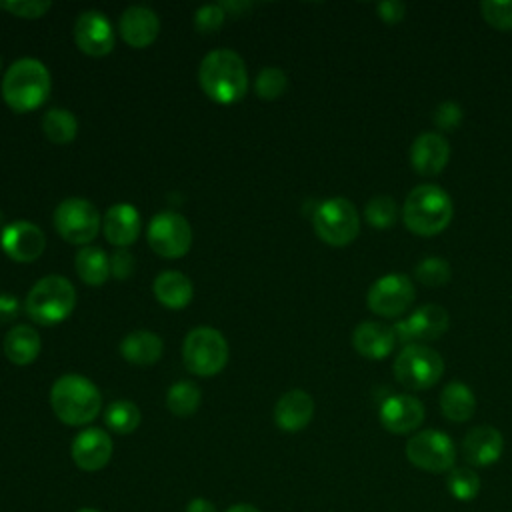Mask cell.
Listing matches in <instances>:
<instances>
[{
	"label": "cell",
	"instance_id": "42",
	"mask_svg": "<svg viewBox=\"0 0 512 512\" xmlns=\"http://www.w3.org/2000/svg\"><path fill=\"white\" fill-rule=\"evenodd\" d=\"M20 302L12 294H0V322L14 320L18 316Z\"/></svg>",
	"mask_w": 512,
	"mask_h": 512
},
{
	"label": "cell",
	"instance_id": "20",
	"mask_svg": "<svg viewBox=\"0 0 512 512\" xmlns=\"http://www.w3.org/2000/svg\"><path fill=\"white\" fill-rule=\"evenodd\" d=\"M160 32V20L146 6H130L120 16V36L132 48L150 46Z\"/></svg>",
	"mask_w": 512,
	"mask_h": 512
},
{
	"label": "cell",
	"instance_id": "19",
	"mask_svg": "<svg viewBox=\"0 0 512 512\" xmlns=\"http://www.w3.org/2000/svg\"><path fill=\"white\" fill-rule=\"evenodd\" d=\"M504 450V438L498 428L490 424L474 426L462 440V456L470 466L484 468L500 460Z\"/></svg>",
	"mask_w": 512,
	"mask_h": 512
},
{
	"label": "cell",
	"instance_id": "31",
	"mask_svg": "<svg viewBox=\"0 0 512 512\" xmlns=\"http://www.w3.org/2000/svg\"><path fill=\"white\" fill-rule=\"evenodd\" d=\"M104 422L116 434H130L140 424V410L130 400H114L104 410Z\"/></svg>",
	"mask_w": 512,
	"mask_h": 512
},
{
	"label": "cell",
	"instance_id": "45",
	"mask_svg": "<svg viewBox=\"0 0 512 512\" xmlns=\"http://www.w3.org/2000/svg\"><path fill=\"white\" fill-rule=\"evenodd\" d=\"M222 8L224 10H232V12H240V10H244V8H250V2H224L222 4Z\"/></svg>",
	"mask_w": 512,
	"mask_h": 512
},
{
	"label": "cell",
	"instance_id": "21",
	"mask_svg": "<svg viewBox=\"0 0 512 512\" xmlns=\"http://www.w3.org/2000/svg\"><path fill=\"white\" fill-rule=\"evenodd\" d=\"M352 346L360 356L368 360H382L394 350L396 334L392 326L366 320L354 328Z\"/></svg>",
	"mask_w": 512,
	"mask_h": 512
},
{
	"label": "cell",
	"instance_id": "48",
	"mask_svg": "<svg viewBox=\"0 0 512 512\" xmlns=\"http://www.w3.org/2000/svg\"><path fill=\"white\" fill-rule=\"evenodd\" d=\"M0 218H2V212H0Z\"/></svg>",
	"mask_w": 512,
	"mask_h": 512
},
{
	"label": "cell",
	"instance_id": "8",
	"mask_svg": "<svg viewBox=\"0 0 512 512\" xmlns=\"http://www.w3.org/2000/svg\"><path fill=\"white\" fill-rule=\"evenodd\" d=\"M444 374L442 356L426 344L404 346L394 360V378L408 390L432 388Z\"/></svg>",
	"mask_w": 512,
	"mask_h": 512
},
{
	"label": "cell",
	"instance_id": "34",
	"mask_svg": "<svg viewBox=\"0 0 512 512\" xmlns=\"http://www.w3.org/2000/svg\"><path fill=\"white\" fill-rule=\"evenodd\" d=\"M414 276L420 284L436 288V286H444L450 280L452 268H450L448 260H444L440 256H426L424 260H420L414 266Z\"/></svg>",
	"mask_w": 512,
	"mask_h": 512
},
{
	"label": "cell",
	"instance_id": "30",
	"mask_svg": "<svg viewBox=\"0 0 512 512\" xmlns=\"http://www.w3.org/2000/svg\"><path fill=\"white\" fill-rule=\"evenodd\" d=\"M200 402H202V392L190 380H180L168 388L166 406L178 418L192 416L198 410Z\"/></svg>",
	"mask_w": 512,
	"mask_h": 512
},
{
	"label": "cell",
	"instance_id": "10",
	"mask_svg": "<svg viewBox=\"0 0 512 512\" xmlns=\"http://www.w3.org/2000/svg\"><path fill=\"white\" fill-rule=\"evenodd\" d=\"M100 224V212L84 198H66L54 210V228L70 244L92 242Z\"/></svg>",
	"mask_w": 512,
	"mask_h": 512
},
{
	"label": "cell",
	"instance_id": "9",
	"mask_svg": "<svg viewBox=\"0 0 512 512\" xmlns=\"http://www.w3.org/2000/svg\"><path fill=\"white\" fill-rule=\"evenodd\" d=\"M406 458L412 466L440 474L450 472L456 462V448L448 434L442 430H422L408 438Z\"/></svg>",
	"mask_w": 512,
	"mask_h": 512
},
{
	"label": "cell",
	"instance_id": "5",
	"mask_svg": "<svg viewBox=\"0 0 512 512\" xmlns=\"http://www.w3.org/2000/svg\"><path fill=\"white\" fill-rule=\"evenodd\" d=\"M76 306V290L68 278L50 274L40 278L24 300V310L36 324L54 326L66 320Z\"/></svg>",
	"mask_w": 512,
	"mask_h": 512
},
{
	"label": "cell",
	"instance_id": "3",
	"mask_svg": "<svg viewBox=\"0 0 512 512\" xmlns=\"http://www.w3.org/2000/svg\"><path fill=\"white\" fill-rule=\"evenodd\" d=\"M52 90V78L44 62L20 58L10 64L2 80V98L14 112H30L42 106Z\"/></svg>",
	"mask_w": 512,
	"mask_h": 512
},
{
	"label": "cell",
	"instance_id": "44",
	"mask_svg": "<svg viewBox=\"0 0 512 512\" xmlns=\"http://www.w3.org/2000/svg\"><path fill=\"white\" fill-rule=\"evenodd\" d=\"M226 512H260L256 506L252 504H246V502H238L234 506H230Z\"/></svg>",
	"mask_w": 512,
	"mask_h": 512
},
{
	"label": "cell",
	"instance_id": "18",
	"mask_svg": "<svg viewBox=\"0 0 512 512\" xmlns=\"http://www.w3.org/2000/svg\"><path fill=\"white\" fill-rule=\"evenodd\" d=\"M450 160V144L438 132H422L410 146V164L422 176L440 174Z\"/></svg>",
	"mask_w": 512,
	"mask_h": 512
},
{
	"label": "cell",
	"instance_id": "46",
	"mask_svg": "<svg viewBox=\"0 0 512 512\" xmlns=\"http://www.w3.org/2000/svg\"><path fill=\"white\" fill-rule=\"evenodd\" d=\"M76 512H100V510H96V508H80Z\"/></svg>",
	"mask_w": 512,
	"mask_h": 512
},
{
	"label": "cell",
	"instance_id": "1",
	"mask_svg": "<svg viewBox=\"0 0 512 512\" xmlns=\"http://www.w3.org/2000/svg\"><path fill=\"white\" fill-rule=\"evenodd\" d=\"M198 84L218 104H234L248 90L246 64L234 50L216 48L208 52L198 68Z\"/></svg>",
	"mask_w": 512,
	"mask_h": 512
},
{
	"label": "cell",
	"instance_id": "4",
	"mask_svg": "<svg viewBox=\"0 0 512 512\" xmlns=\"http://www.w3.org/2000/svg\"><path fill=\"white\" fill-rule=\"evenodd\" d=\"M454 206L450 194L436 184L414 186L402 206L406 228L418 236L440 234L452 220Z\"/></svg>",
	"mask_w": 512,
	"mask_h": 512
},
{
	"label": "cell",
	"instance_id": "16",
	"mask_svg": "<svg viewBox=\"0 0 512 512\" xmlns=\"http://www.w3.org/2000/svg\"><path fill=\"white\" fill-rule=\"evenodd\" d=\"M378 418L388 432L408 434L424 422V404L410 394H392L380 404Z\"/></svg>",
	"mask_w": 512,
	"mask_h": 512
},
{
	"label": "cell",
	"instance_id": "33",
	"mask_svg": "<svg viewBox=\"0 0 512 512\" xmlns=\"http://www.w3.org/2000/svg\"><path fill=\"white\" fill-rule=\"evenodd\" d=\"M446 488L456 500L470 502L480 492V476L470 466H454L446 476Z\"/></svg>",
	"mask_w": 512,
	"mask_h": 512
},
{
	"label": "cell",
	"instance_id": "32",
	"mask_svg": "<svg viewBox=\"0 0 512 512\" xmlns=\"http://www.w3.org/2000/svg\"><path fill=\"white\" fill-rule=\"evenodd\" d=\"M398 216H400V208H398L396 200L392 196H386V194L370 198L364 206L366 222L372 228H378V230L392 228L398 222Z\"/></svg>",
	"mask_w": 512,
	"mask_h": 512
},
{
	"label": "cell",
	"instance_id": "28",
	"mask_svg": "<svg viewBox=\"0 0 512 512\" xmlns=\"http://www.w3.org/2000/svg\"><path fill=\"white\" fill-rule=\"evenodd\" d=\"M74 268L84 284L102 286L110 276V258L102 248L84 246L74 256Z\"/></svg>",
	"mask_w": 512,
	"mask_h": 512
},
{
	"label": "cell",
	"instance_id": "29",
	"mask_svg": "<svg viewBox=\"0 0 512 512\" xmlns=\"http://www.w3.org/2000/svg\"><path fill=\"white\" fill-rule=\"evenodd\" d=\"M42 130L54 144H68L76 138L78 122L76 116L66 108H50L42 116Z\"/></svg>",
	"mask_w": 512,
	"mask_h": 512
},
{
	"label": "cell",
	"instance_id": "40",
	"mask_svg": "<svg viewBox=\"0 0 512 512\" xmlns=\"http://www.w3.org/2000/svg\"><path fill=\"white\" fill-rule=\"evenodd\" d=\"M134 268V258L126 248H118L112 258H110V274L118 280H124L132 274Z\"/></svg>",
	"mask_w": 512,
	"mask_h": 512
},
{
	"label": "cell",
	"instance_id": "12",
	"mask_svg": "<svg viewBox=\"0 0 512 512\" xmlns=\"http://www.w3.org/2000/svg\"><path fill=\"white\" fill-rule=\"evenodd\" d=\"M414 296H416V290L408 276L386 274L370 286V290L366 294V306L376 316L396 318L404 310H408Z\"/></svg>",
	"mask_w": 512,
	"mask_h": 512
},
{
	"label": "cell",
	"instance_id": "35",
	"mask_svg": "<svg viewBox=\"0 0 512 512\" xmlns=\"http://www.w3.org/2000/svg\"><path fill=\"white\" fill-rule=\"evenodd\" d=\"M286 86H288V78H286L284 70L274 68V66H268V68L260 70L258 76H256V82H254L256 94L262 100H276V98H280L284 94Z\"/></svg>",
	"mask_w": 512,
	"mask_h": 512
},
{
	"label": "cell",
	"instance_id": "37",
	"mask_svg": "<svg viewBox=\"0 0 512 512\" xmlns=\"http://www.w3.org/2000/svg\"><path fill=\"white\" fill-rule=\"evenodd\" d=\"M464 120V110L460 108V104L452 102V100H444L440 102L434 112H432V122L436 124V128H440L442 132H452L460 126V122Z\"/></svg>",
	"mask_w": 512,
	"mask_h": 512
},
{
	"label": "cell",
	"instance_id": "24",
	"mask_svg": "<svg viewBox=\"0 0 512 512\" xmlns=\"http://www.w3.org/2000/svg\"><path fill=\"white\" fill-rule=\"evenodd\" d=\"M152 292H154L156 300L170 310L186 308L194 294L192 282L188 280V276H184L178 270L160 272L152 284Z\"/></svg>",
	"mask_w": 512,
	"mask_h": 512
},
{
	"label": "cell",
	"instance_id": "13",
	"mask_svg": "<svg viewBox=\"0 0 512 512\" xmlns=\"http://www.w3.org/2000/svg\"><path fill=\"white\" fill-rule=\"evenodd\" d=\"M450 326V314L440 304H424L408 318L398 320L392 330L404 346L438 340Z\"/></svg>",
	"mask_w": 512,
	"mask_h": 512
},
{
	"label": "cell",
	"instance_id": "15",
	"mask_svg": "<svg viewBox=\"0 0 512 512\" xmlns=\"http://www.w3.org/2000/svg\"><path fill=\"white\" fill-rule=\"evenodd\" d=\"M0 244L8 258L16 262H34L38 256H42L46 238L34 222L14 220L8 226H4Z\"/></svg>",
	"mask_w": 512,
	"mask_h": 512
},
{
	"label": "cell",
	"instance_id": "36",
	"mask_svg": "<svg viewBox=\"0 0 512 512\" xmlns=\"http://www.w3.org/2000/svg\"><path fill=\"white\" fill-rule=\"evenodd\" d=\"M482 18L496 30H512V0H484L480 2Z\"/></svg>",
	"mask_w": 512,
	"mask_h": 512
},
{
	"label": "cell",
	"instance_id": "47",
	"mask_svg": "<svg viewBox=\"0 0 512 512\" xmlns=\"http://www.w3.org/2000/svg\"><path fill=\"white\" fill-rule=\"evenodd\" d=\"M0 66H2V58H0Z\"/></svg>",
	"mask_w": 512,
	"mask_h": 512
},
{
	"label": "cell",
	"instance_id": "6",
	"mask_svg": "<svg viewBox=\"0 0 512 512\" xmlns=\"http://www.w3.org/2000/svg\"><path fill=\"white\" fill-rule=\"evenodd\" d=\"M316 236L330 246H348L360 232V216L348 198H328L312 214Z\"/></svg>",
	"mask_w": 512,
	"mask_h": 512
},
{
	"label": "cell",
	"instance_id": "38",
	"mask_svg": "<svg viewBox=\"0 0 512 512\" xmlns=\"http://www.w3.org/2000/svg\"><path fill=\"white\" fill-rule=\"evenodd\" d=\"M224 18H226V10L222 8V4H208L194 12V28L198 32L210 34L224 24Z\"/></svg>",
	"mask_w": 512,
	"mask_h": 512
},
{
	"label": "cell",
	"instance_id": "23",
	"mask_svg": "<svg viewBox=\"0 0 512 512\" xmlns=\"http://www.w3.org/2000/svg\"><path fill=\"white\" fill-rule=\"evenodd\" d=\"M104 236L110 244L118 248H126L132 242H136L140 234V214L138 210L128 202L112 204L104 214Z\"/></svg>",
	"mask_w": 512,
	"mask_h": 512
},
{
	"label": "cell",
	"instance_id": "25",
	"mask_svg": "<svg viewBox=\"0 0 512 512\" xmlns=\"http://www.w3.org/2000/svg\"><path fill=\"white\" fill-rule=\"evenodd\" d=\"M164 342L158 334L148 330H134L120 342V354L124 360L136 366H150L162 356Z\"/></svg>",
	"mask_w": 512,
	"mask_h": 512
},
{
	"label": "cell",
	"instance_id": "14",
	"mask_svg": "<svg viewBox=\"0 0 512 512\" xmlns=\"http://www.w3.org/2000/svg\"><path fill=\"white\" fill-rule=\"evenodd\" d=\"M72 34H74L76 46L92 58H102L110 54L116 42L114 30L108 18L98 10H84L76 18Z\"/></svg>",
	"mask_w": 512,
	"mask_h": 512
},
{
	"label": "cell",
	"instance_id": "7",
	"mask_svg": "<svg viewBox=\"0 0 512 512\" xmlns=\"http://www.w3.org/2000/svg\"><path fill=\"white\" fill-rule=\"evenodd\" d=\"M182 360L192 374L214 376L222 372L228 362V342L216 328H194L184 338Z\"/></svg>",
	"mask_w": 512,
	"mask_h": 512
},
{
	"label": "cell",
	"instance_id": "17",
	"mask_svg": "<svg viewBox=\"0 0 512 512\" xmlns=\"http://www.w3.org/2000/svg\"><path fill=\"white\" fill-rule=\"evenodd\" d=\"M112 438L102 428L82 430L70 446L74 464L84 472L102 470L112 458Z\"/></svg>",
	"mask_w": 512,
	"mask_h": 512
},
{
	"label": "cell",
	"instance_id": "39",
	"mask_svg": "<svg viewBox=\"0 0 512 512\" xmlns=\"http://www.w3.org/2000/svg\"><path fill=\"white\" fill-rule=\"evenodd\" d=\"M0 6L18 18H40L52 8V2H48V0H8V2H0Z\"/></svg>",
	"mask_w": 512,
	"mask_h": 512
},
{
	"label": "cell",
	"instance_id": "22",
	"mask_svg": "<svg viewBox=\"0 0 512 512\" xmlns=\"http://www.w3.org/2000/svg\"><path fill=\"white\" fill-rule=\"evenodd\" d=\"M314 416V400L304 390L282 394L274 406V422L284 432L304 430Z\"/></svg>",
	"mask_w": 512,
	"mask_h": 512
},
{
	"label": "cell",
	"instance_id": "43",
	"mask_svg": "<svg viewBox=\"0 0 512 512\" xmlns=\"http://www.w3.org/2000/svg\"><path fill=\"white\" fill-rule=\"evenodd\" d=\"M186 512H216V506L206 498H192L186 506Z\"/></svg>",
	"mask_w": 512,
	"mask_h": 512
},
{
	"label": "cell",
	"instance_id": "2",
	"mask_svg": "<svg viewBox=\"0 0 512 512\" xmlns=\"http://www.w3.org/2000/svg\"><path fill=\"white\" fill-rule=\"evenodd\" d=\"M50 406L56 418L68 426L90 424L102 410L100 390L80 374H64L50 388Z\"/></svg>",
	"mask_w": 512,
	"mask_h": 512
},
{
	"label": "cell",
	"instance_id": "26",
	"mask_svg": "<svg viewBox=\"0 0 512 512\" xmlns=\"http://www.w3.org/2000/svg\"><path fill=\"white\" fill-rule=\"evenodd\" d=\"M40 336L32 326L16 324L4 336V354L16 366L32 364L40 354Z\"/></svg>",
	"mask_w": 512,
	"mask_h": 512
},
{
	"label": "cell",
	"instance_id": "41",
	"mask_svg": "<svg viewBox=\"0 0 512 512\" xmlns=\"http://www.w3.org/2000/svg\"><path fill=\"white\" fill-rule=\"evenodd\" d=\"M376 12L382 22L398 24L406 14V4L400 0H384V2L376 4Z\"/></svg>",
	"mask_w": 512,
	"mask_h": 512
},
{
	"label": "cell",
	"instance_id": "11",
	"mask_svg": "<svg viewBox=\"0 0 512 512\" xmlns=\"http://www.w3.org/2000/svg\"><path fill=\"white\" fill-rule=\"evenodd\" d=\"M150 248L162 258H180L192 246V228L178 212L156 214L146 232Z\"/></svg>",
	"mask_w": 512,
	"mask_h": 512
},
{
	"label": "cell",
	"instance_id": "27",
	"mask_svg": "<svg viewBox=\"0 0 512 512\" xmlns=\"http://www.w3.org/2000/svg\"><path fill=\"white\" fill-rule=\"evenodd\" d=\"M440 410L450 422H466L476 412V396L464 382L452 380L440 392Z\"/></svg>",
	"mask_w": 512,
	"mask_h": 512
}]
</instances>
